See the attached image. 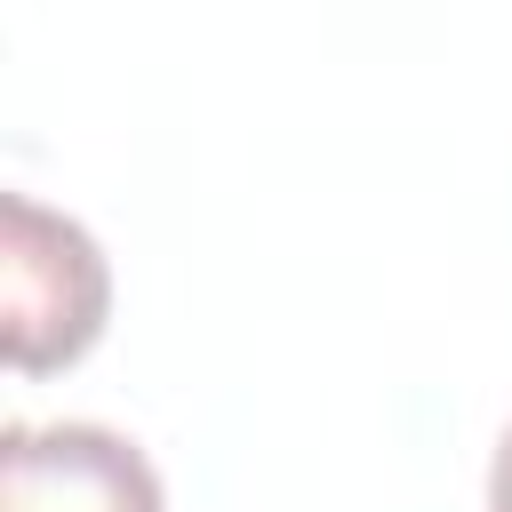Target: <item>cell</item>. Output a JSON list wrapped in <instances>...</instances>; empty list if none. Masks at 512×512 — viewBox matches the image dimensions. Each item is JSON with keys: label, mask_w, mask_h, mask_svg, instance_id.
<instances>
[{"label": "cell", "mask_w": 512, "mask_h": 512, "mask_svg": "<svg viewBox=\"0 0 512 512\" xmlns=\"http://www.w3.org/2000/svg\"><path fill=\"white\" fill-rule=\"evenodd\" d=\"M104 304H112V272H104V248L88 240V224L40 208L32 192H8L0 200V336H8V368L16 376L72 368L104 336Z\"/></svg>", "instance_id": "6da1fadb"}, {"label": "cell", "mask_w": 512, "mask_h": 512, "mask_svg": "<svg viewBox=\"0 0 512 512\" xmlns=\"http://www.w3.org/2000/svg\"><path fill=\"white\" fill-rule=\"evenodd\" d=\"M488 512H512V432L496 440V464H488Z\"/></svg>", "instance_id": "3957f363"}, {"label": "cell", "mask_w": 512, "mask_h": 512, "mask_svg": "<svg viewBox=\"0 0 512 512\" xmlns=\"http://www.w3.org/2000/svg\"><path fill=\"white\" fill-rule=\"evenodd\" d=\"M0 512H168L152 456L112 424H8Z\"/></svg>", "instance_id": "7a4b0ae2"}]
</instances>
